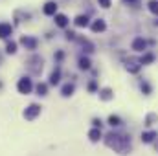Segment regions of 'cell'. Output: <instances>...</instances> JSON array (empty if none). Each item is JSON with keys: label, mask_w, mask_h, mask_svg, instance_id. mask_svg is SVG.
I'll list each match as a JSON object with an SVG mask.
<instances>
[{"label": "cell", "mask_w": 158, "mask_h": 156, "mask_svg": "<svg viewBox=\"0 0 158 156\" xmlns=\"http://www.w3.org/2000/svg\"><path fill=\"white\" fill-rule=\"evenodd\" d=\"M105 138H107L105 143H107L110 149L118 151L119 154H127V153L131 151V136H121V134H116V132H110V134H107Z\"/></svg>", "instance_id": "1"}, {"label": "cell", "mask_w": 158, "mask_h": 156, "mask_svg": "<svg viewBox=\"0 0 158 156\" xmlns=\"http://www.w3.org/2000/svg\"><path fill=\"white\" fill-rule=\"evenodd\" d=\"M31 88H33L31 79H28V77H22L19 83H17V90H19L20 94H30V92H31Z\"/></svg>", "instance_id": "2"}, {"label": "cell", "mask_w": 158, "mask_h": 156, "mask_svg": "<svg viewBox=\"0 0 158 156\" xmlns=\"http://www.w3.org/2000/svg\"><path fill=\"white\" fill-rule=\"evenodd\" d=\"M39 114H40V107H39V105H35V103H33V105H30V107L24 110V117H26L28 121L35 119V117L39 116Z\"/></svg>", "instance_id": "3"}, {"label": "cell", "mask_w": 158, "mask_h": 156, "mask_svg": "<svg viewBox=\"0 0 158 156\" xmlns=\"http://www.w3.org/2000/svg\"><path fill=\"white\" fill-rule=\"evenodd\" d=\"M158 134L156 130H145V132H142V142L143 143H153V142H156Z\"/></svg>", "instance_id": "4"}, {"label": "cell", "mask_w": 158, "mask_h": 156, "mask_svg": "<svg viewBox=\"0 0 158 156\" xmlns=\"http://www.w3.org/2000/svg\"><path fill=\"white\" fill-rule=\"evenodd\" d=\"M145 48H147V42H145V39L136 37V39L132 40V50H136V51H143Z\"/></svg>", "instance_id": "5"}, {"label": "cell", "mask_w": 158, "mask_h": 156, "mask_svg": "<svg viewBox=\"0 0 158 156\" xmlns=\"http://www.w3.org/2000/svg\"><path fill=\"white\" fill-rule=\"evenodd\" d=\"M13 33V28H11V24H7V22H2L0 24V39H6V37H9Z\"/></svg>", "instance_id": "6"}, {"label": "cell", "mask_w": 158, "mask_h": 156, "mask_svg": "<svg viewBox=\"0 0 158 156\" xmlns=\"http://www.w3.org/2000/svg\"><path fill=\"white\" fill-rule=\"evenodd\" d=\"M107 30V24H105V20L103 18H98V20H94L92 22V31H105Z\"/></svg>", "instance_id": "7"}, {"label": "cell", "mask_w": 158, "mask_h": 156, "mask_svg": "<svg viewBox=\"0 0 158 156\" xmlns=\"http://www.w3.org/2000/svg\"><path fill=\"white\" fill-rule=\"evenodd\" d=\"M44 15H57V4L55 2H46L44 4Z\"/></svg>", "instance_id": "8"}, {"label": "cell", "mask_w": 158, "mask_h": 156, "mask_svg": "<svg viewBox=\"0 0 158 156\" xmlns=\"http://www.w3.org/2000/svg\"><path fill=\"white\" fill-rule=\"evenodd\" d=\"M88 138H90V142H94V143H96V142H99V140H101V130H99V129H96V127H94V129H90V130H88Z\"/></svg>", "instance_id": "9"}, {"label": "cell", "mask_w": 158, "mask_h": 156, "mask_svg": "<svg viewBox=\"0 0 158 156\" xmlns=\"http://www.w3.org/2000/svg\"><path fill=\"white\" fill-rule=\"evenodd\" d=\"M74 24H76L77 28H86V26H88V17H86V15H77L76 20H74Z\"/></svg>", "instance_id": "10"}, {"label": "cell", "mask_w": 158, "mask_h": 156, "mask_svg": "<svg viewBox=\"0 0 158 156\" xmlns=\"http://www.w3.org/2000/svg\"><path fill=\"white\" fill-rule=\"evenodd\" d=\"M55 24H57L59 28H66V24H68V18H66V15H63V13H57V15H55Z\"/></svg>", "instance_id": "11"}, {"label": "cell", "mask_w": 158, "mask_h": 156, "mask_svg": "<svg viewBox=\"0 0 158 156\" xmlns=\"http://www.w3.org/2000/svg\"><path fill=\"white\" fill-rule=\"evenodd\" d=\"M20 42H22L26 48H30V50H35V48H37V40L31 39V37H22V39H20Z\"/></svg>", "instance_id": "12"}, {"label": "cell", "mask_w": 158, "mask_h": 156, "mask_svg": "<svg viewBox=\"0 0 158 156\" xmlns=\"http://www.w3.org/2000/svg\"><path fill=\"white\" fill-rule=\"evenodd\" d=\"M99 97H101L103 101H109V99H112V90H110V88H103V90L99 92Z\"/></svg>", "instance_id": "13"}, {"label": "cell", "mask_w": 158, "mask_h": 156, "mask_svg": "<svg viewBox=\"0 0 158 156\" xmlns=\"http://www.w3.org/2000/svg\"><path fill=\"white\" fill-rule=\"evenodd\" d=\"M147 7L153 15H158V0H149L147 2Z\"/></svg>", "instance_id": "14"}, {"label": "cell", "mask_w": 158, "mask_h": 156, "mask_svg": "<svg viewBox=\"0 0 158 156\" xmlns=\"http://www.w3.org/2000/svg\"><path fill=\"white\" fill-rule=\"evenodd\" d=\"M127 70L132 72V74H136V72L140 70V64H138L136 61H129V63H127Z\"/></svg>", "instance_id": "15"}, {"label": "cell", "mask_w": 158, "mask_h": 156, "mask_svg": "<svg viewBox=\"0 0 158 156\" xmlns=\"http://www.w3.org/2000/svg\"><path fill=\"white\" fill-rule=\"evenodd\" d=\"M61 92H63V96H64V97H68V96H72V94H74V84H70V83H68V84H64Z\"/></svg>", "instance_id": "16"}, {"label": "cell", "mask_w": 158, "mask_h": 156, "mask_svg": "<svg viewBox=\"0 0 158 156\" xmlns=\"http://www.w3.org/2000/svg\"><path fill=\"white\" fill-rule=\"evenodd\" d=\"M109 125H112V127H119L121 125V117L119 116H109Z\"/></svg>", "instance_id": "17"}, {"label": "cell", "mask_w": 158, "mask_h": 156, "mask_svg": "<svg viewBox=\"0 0 158 156\" xmlns=\"http://www.w3.org/2000/svg\"><path fill=\"white\" fill-rule=\"evenodd\" d=\"M59 77H61V72H59V70H53L52 76H50V83H52V84H57V83H59Z\"/></svg>", "instance_id": "18"}, {"label": "cell", "mask_w": 158, "mask_h": 156, "mask_svg": "<svg viewBox=\"0 0 158 156\" xmlns=\"http://www.w3.org/2000/svg\"><path fill=\"white\" fill-rule=\"evenodd\" d=\"M153 61H155V55H153V53H145L140 63H142V64H149V63H153Z\"/></svg>", "instance_id": "19"}, {"label": "cell", "mask_w": 158, "mask_h": 156, "mask_svg": "<svg viewBox=\"0 0 158 156\" xmlns=\"http://www.w3.org/2000/svg\"><path fill=\"white\" fill-rule=\"evenodd\" d=\"M79 68L88 70V68H90V61H88L86 57H81V59H79Z\"/></svg>", "instance_id": "20"}, {"label": "cell", "mask_w": 158, "mask_h": 156, "mask_svg": "<svg viewBox=\"0 0 158 156\" xmlns=\"http://www.w3.org/2000/svg\"><path fill=\"white\" fill-rule=\"evenodd\" d=\"M46 90H48V86H46L44 83L37 84V92H39V96H46Z\"/></svg>", "instance_id": "21"}, {"label": "cell", "mask_w": 158, "mask_h": 156, "mask_svg": "<svg viewBox=\"0 0 158 156\" xmlns=\"http://www.w3.org/2000/svg\"><path fill=\"white\" fill-rule=\"evenodd\" d=\"M6 50H7V53H15V51H17V44H15V42H7Z\"/></svg>", "instance_id": "22"}, {"label": "cell", "mask_w": 158, "mask_h": 156, "mask_svg": "<svg viewBox=\"0 0 158 156\" xmlns=\"http://www.w3.org/2000/svg\"><path fill=\"white\" fill-rule=\"evenodd\" d=\"M142 90H143L145 94H149V92H151V86H149L147 83H142Z\"/></svg>", "instance_id": "23"}, {"label": "cell", "mask_w": 158, "mask_h": 156, "mask_svg": "<svg viewBox=\"0 0 158 156\" xmlns=\"http://www.w3.org/2000/svg\"><path fill=\"white\" fill-rule=\"evenodd\" d=\"M99 4H101L103 7H110V0H99Z\"/></svg>", "instance_id": "24"}, {"label": "cell", "mask_w": 158, "mask_h": 156, "mask_svg": "<svg viewBox=\"0 0 158 156\" xmlns=\"http://www.w3.org/2000/svg\"><path fill=\"white\" fill-rule=\"evenodd\" d=\"M155 145H156V149H158V140H156V142H155Z\"/></svg>", "instance_id": "25"}, {"label": "cell", "mask_w": 158, "mask_h": 156, "mask_svg": "<svg viewBox=\"0 0 158 156\" xmlns=\"http://www.w3.org/2000/svg\"><path fill=\"white\" fill-rule=\"evenodd\" d=\"M125 2H134V0H125Z\"/></svg>", "instance_id": "26"}]
</instances>
